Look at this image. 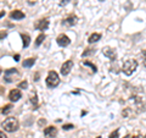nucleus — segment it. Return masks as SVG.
Returning a JSON list of instances; mask_svg holds the SVG:
<instances>
[{"instance_id":"f03ea898","label":"nucleus","mask_w":146,"mask_h":138,"mask_svg":"<svg viewBox=\"0 0 146 138\" xmlns=\"http://www.w3.org/2000/svg\"><path fill=\"white\" fill-rule=\"evenodd\" d=\"M1 126L6 132H15L18 130V120L16 117H9L3 122Z\"/></svg>"},{"instance_id":"1a4fd4ad","label":"nucleus","mask_w":146,"mask_h":138,"mask_svg":"<svg viewBox=\"0 0 146 138\" xmlns=\"http://www.w3.org/2000/svg\"><path fill=\"white\" fill-rule=\"evenodd\" d=\"M44 136L46 138H55L57 136V128L54 126H49L44 130Z\"/></svg>"},{"instance_id":"cd10ccee","label":"nucleus","mask_w":146,"mask_h":138,"mask_svg":"<svg viewBox=\"0 0 146 138\" xmlns=\"http://www.w3.org/2000/svg\"><path fill=\"white\" fill-rule=\"evenodd\" d=\"M0 137H1V138H7V137H6V135H5V133H4V131L0 132Z\"/></svg>"},{"instance_id":"6e6552de","label":"nucleus","mask_w":146,"mask_h":138,"mask_svg":"<svg viewBox=\"0 0 146 138\" xmlns=\"http://www.w3.org/2000/svg\"><path fill=\"white\" fill-rule=\"evenodd\" d=\"M56 42H57V44L60 45V47H67V45H70L71 39L68 38L66 34H60L56 38Z\"/></svg>"},{"instance_id":"b1692460","label":"nucleus","mask_w":146,"mask_h":138,"mask_svg":"<svg viewBox=\"0 0 146 138\" xmlns=\"http://www.w3.org/2000/svg\"><path fill=\"white\" fill-rule=\"evenodd\" d=\"M57 1H58V5L60 6H65L68 4V1H71V0H57Z\"/></svg>"},{"instance_id":"7c9ffc66","label":"nucleus","mask_w":146,"mask_h":138,"mask_svg":"<svg viewBox=\"0 0 146 138\" xmlns=\"http://www.w3.org/2000/svg\"><path fill=\"white\" fill-rule=\"evenodd\" d=\"M100 1H102V0H100Z\"/></svg>"},{"instance_id":"9d476101","label":"nucleus","mask_w":146,"mask_h":138,"mask_svg":"<svg viewBox=\"0 0 146 138\" xmlns=\"http://www.w3.org/2000/svg\"><path fill=\"white\" fill-rule=\"evenodd\" d=\"M77 21H78V18H77V16L71 15V16L66 17L65 20L62 21V25H63V26H67V27H72V26H74V25L77 23Z\"/></svg>"},{"instance_id":"4468645a","label":"nucleus","mask_w":146,"mask_h":138,"mask_svg":"<svg viewBox=\"0 0 146 138\" xmlns=\"http://www.w3.org/2000/svg\"><path fill=\"white\" fill-rule=\"evenodd\" d=\"M21 38H22V42H23V47L27 48V47L29 45V43H31V37H29L28 34L22 33V34H21Z\"/></svg>"},{"instance_id":"f3484780","label":"nucleus","mask_w":146,"mask_h":138,"mask_svg":"<svg viewBox=\"0 0 146 138\" xmlns=\"http://www.w3.org/2000/svg\"><path fill=\"white\" fill-rule=\"evenodd\" d=\"M44 39H45V34L44 33L39 34L38 37H36V39H35V45H36V47H39V45L44 42Z\"/></svg>"},{"instance_id":"0eeeda50","label":"nucleus","mask_w":146,"mask_h":138,"mask_svg":"<svg viewBox=\"0 0 146 138\" xmlns=\"http://www.w3.org/2000/svg\"><path fill=\"white\" fill-rule=\"evenodd\" d=\"M72 67H73V61L72 60H67L66 62H63V65L61 66V75H63V76L68 75V73L71 72Z\"/></svg>"},{"instance_id":"ddd939ff","label":"nucleus","mask_w":146,"mask_h":138,"mask_svg":"<svg viewBox=\"0 0 146 138\" xmlns=\"http://www.w3.org/2000/svg\"><path fill=\"white\" fill-rule=\"evenodd\" d=\"M100 38H101V34H100V33H93L89 37L88 42L89 43H96L98 40H100Z\"/></svg>"},{"instance_id":"6ab92c4d","label":"nucleus","mask_w":146,"mask_h":138,"mask_svg":"<svg viewBox=\"0 0 146 138\" xmlns=\"http://www.w3.org/2000/svg\"><path fill=\"white\" fill-rule=\"evenodd\" d=\"M12 110V105L11 104H7V105H5V107H3V110H1V114L3 115H6V114H9Z\"/></svg>"},{"instance_id":"a211bd4d","label":"nucleus","mask_w":146,"mask_h":138,"mask_svg":"<svg viewBox=\"0 0 146 138\" xmlns=\"http://www.w3.org/2000/svg\"><path fill=\"white\" fill-rule=\"evenodd\" d=\"M31 103L33 104L34 109L38 108V96H36V94H35V93H34L33 95H31Z\"/></svg>"},{"instance_id":"2eb2a0df","label":"nucleus","mask_w":146,"mask_h":138,"mask_svg":"<svg viewBox=\"0 0 146 138\" xmlns=\"http://www.w3.org/2000/svg\"><path fill=\"white\" fill-rule=\"evenodd\" d=\"M34 62H35V59L31 58V59H27V60H25L22 65H23V67H32L34 65Z\"/></svg>"},{"instance_id":"423d86ee","label":"nucleus","mask_w":146,"mask_h":138,"mask_svg":"<svg viewBox=\"0 0 146 138\" xmlns=\"http://www.w3.org/2000/svg\"><path fill=\"white\" fill-rule=\"evenodd\" d=\"M49 27V20L48 18H42V20L36 21L34 25V28L38 31H45Z\"/></svg>"},{"instance_id":"9b49d317","label":"nucleus","mask_w":146,"mask_h":138,"mask_svg":"<svg viewBox=\"0 0 146 138\" xmlns=\"http://www.w3.org/2000/svg\"><path fill=\"white\" fill-rule=\"evenodd\" d=\"M22 96V93L20 89H12L10 93H9V99L11 100V102H17V100H20Z\"/></svg>"},{"instance_id":"39448f33","label":"nucleus","mask_w":146,"mask_h":138,"mask_svg":"<svg viewBox=\"0 0 146 138\" xmlns=\"http://www.w3.org/2000/svg\"><path fill=\"white\" fill-rule=\"evenodd\" d=\"M102 53L105 56H107L110 60H116V58H117V53H116V50L113 49V48H110V47H105L102 49Z\"/></svg>"},{"instance_id":"a878e982","label":"nucleus","mask_w":146,"mask_h":138,"mask_svg":"<svg viewBox=\"0 0 146 138\" xmlns=\"http://www.w3.org/2000/svg\"><path fill=\"white\" fill-rule=\"evenodd\" d=\"M45 122H46V121H45V119H40V120H39V126L45 125Z\"/></svg>"},{"instance_id":"412c9836","label":"nucleus","mask_w":146,"mask_h":138,"mask_svg":"<svg viewBox=\"0 0 146 138\" xmlns=\"http://www.w3.org/2000/svg\"><path fill=\"white\" fill-rule=\"evenodd\" d=\"M108 138H119V130H118V128H117V130H115L111 133V135H110Z\"/></svg>"},{"instance_id":"393cba45","label":"nucleus","mask_w":146,"mask_h":138,"mask_svg":"<svg viewBox=\"0 0 146 138\" xmlns=\"http://www.w3.org/2000/svg\"><path fill=\"white\" fill-rule=\"evenodd\" d=\"M63 130H66V131H68V130H72L73 128V125H71V123H67V125H63Z\"/></svg>"},{"instance_id":"bb28decb","label":"nucleus","mask_w":146,"mask_h":138,"mask_svg":"<svg viewBox=\"0 0 146 138\" xmlns=\"http://www.w3.org/2000/svg\"><path fill=\"white\" fill-rule=\"evenodd\" d=\"M13 60H15V61H20V55H15V56H13Z\"/></svg>"},{"instance_id":"c756f323","label":"nucleus","mask_w":146,"mask_h":138,"mask_svg":"<svg viewBox=\"0 0 146 138\" xmlns=\"http://www.w3.org/2000/svg\"><path fill=\"white\" fill-rule=\"evenodd\" d=\"M124 138H130V136H129V135H127V136H125Z\"/></svg>"},{"instance_id":"f8f14e48","label":"nucleus","mask_w":146,"mask_h":138,"mask_svg":"<svg viewBox=\"0 0 146 138\" xmlns=\"http://www.w3.org/2000/svg\"><path fill=\"white\" fill-rule=\"evenodd\" d=\"M10 17L13 20H22V18H25V13L20 10H15L10 13Z\"/></svg>"},{"instance_id":"4be33fe9","label":"nucleus","mask_w":146,"mask_h":138,"mask_svg":"<svg viewBox=\"0 0 146 138\" xmlns=\"http://www.w3.org/2000/svg\"><path fill=\"white\" fill-rule=\"evenodd\" d=\"M94 54V49H85V52H83V56H88V55Z\"/></svg>"},{"instance_id":"20e7f679","label":"nucleus","mask_w":146,"mask_h":138,"mask_svg":"<svg viewBox=\"0 0 146 138\" xmlns=\"http://www.w3.org/2000/svg\"><path fill=\"white\" fill-rule=\"evenodd\" d=\"M18 76H20V73H18L17 68H9V70H6L5 73H4V80H5L7 83H11Z\"/></svg>"},{"instance_id":"f257e3e1","label":"nucleus","mask_w":146,"mask_h":138,"mask_svg":"<svg viewBox=\"0 0 146 138\" xmlns=\"http://www.w3.org/2000/svg\"><path fill=\"white\" fill-rule=\"evenodd\" d=\"M138 67V62L134 59H129V60H125L123 62V66H122V70L124 72V75L127 76H131L134 73V71L136 70Z\"/></svg>"},{"instance_id":"2f4dec72","label":"nucleus","mask_w":146,"mask_h":138,"mask_svg":"<svg viewBox=\"0 0 146 138\" xmlns=\"http://www.w3.org/2000/svg\"><path fill=\"white\" fill-rule=\"evenodd\" d=\"M145 137H146V136H145Z\"/></svg>"},{"instance_id":"dca6fc26","label":"nucleus","mask_w":146,"mask_h":138,"mask_svg":"<svg viewBox=\"0 0 146 138\" xmlns=\"http://www.w3.org/2000/svg\"><path fill=\"white\" fill-rule=\"evenodd\" d=\"M82 65H83V66H89V67L91 68V71H93V72H96V71H98L96 66H95L93 62H90V61H84V62H82Z\"/></svg>"},{"instance_id":"aec40b11","label":"nucleus","mask_w":146,"mask_h":138,"mask_svg":"<svg viewBox=\"0 0 146 138\" xmlns=\"http://www.w3.org/2000/svg\"><path fill=\"white\" fill-rule=\"evenodd\" d=\"M27 87H28V82L27 81H22L18 83V89H26Z\"/></svg>"},{"instance_id":"5701e85b","label":"nucleus","mask_w":146,"mask_h":138,"mask_svg":"<svg viewBox=\"0 0 146 138\" xmlns=\"http://www.w3.org/2000/svg\"><path fill=\"white\" fill-rule=\"evenodd\" d=\"M141 56H143V64L146 67V50H141Z\"/></svg>"},{"instance_id":"7ed1b4c3","label":"nucleus","mask_w":146,"mask_h":138,"mask_svg":"<svg viewBox=\"0 0 146 138\" xmlns=\"http://www.w3.org/2000/svg\"><path fill=\"white\" fill-rule=\"evenodd\" d=\"M45 81H46V86L49 88H55V87H57L58 83H60V77H58V75L55 71H50Z\"/></svg>"},{"instance_id":"c85d7f7f","label":"nucleus","mask_w":146,"mask_h":138,"mask_svg":"<svg viewBox=\"0 0 146 138\" xmlns=\"http://www.w3.org/2000/svg\"><path fill=\"white\" fill-rule=\"evenodd\" d=\"M131 138H146V137H144V136H141V135H135L134 137H131Z\"/></svg>"}]
</instances>
